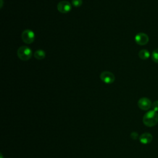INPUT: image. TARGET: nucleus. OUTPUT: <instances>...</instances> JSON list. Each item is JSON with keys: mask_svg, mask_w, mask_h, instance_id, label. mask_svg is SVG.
Returning <instances> with one entry per match:
<instances>
[{"mask_svg": "<svg viewBox=\"0 0 158 158\" xmlns=\"http://www.w3.org/2000/svg\"><path fill=\"white\" fill-rule=\"evenodd\" d=\"M130 136H131V138L132 139H134V140H136L138 138H139V135H138V133L136 131H133L130 134Z\"/></svg>", "mask_w": 158, "mask_h": 158, "instance_id": "ddd939ff", "label": "nucleus"}, {"mask_svg": "<svg viewBox=\"0 0 158 158\" xmlns=\"http://www.w3.org/2000/svg\"><path fill=\"white\" fill-rule=\"evenodd\" d=\"M151 59L154 62L158 63V48L152 51L151 54Z\"/></svg>", "mask_w": 158, "mask_h": 158, "instance_id": "9b49d317", "label": "nucleus"}, {"mask_svg": "<svg viewBox=\"0 0 158 158\" xmlns=\"http://www.w3.org/2000/svg\"><path fill=\"white\" fill-rule=\"evenodd\" d=\"M152 135L149 133H144L139 137V140L141 143L143 144H148L152 140Z\"/></svg>", "mask_w": 158, "mask_h": 158, "instance_id": "6e6552de", "label": "nucleus"}, {"mask_svg": "<svg viewBox=\"0 0 158 158\" xmlns=\"http://www.w3.org/2000/svg\"><path fill=\"white\" fill-rule=\"evenodd\" d=\"M138 56L140 59H141L143 60H146V59H148L150 57V53L146 49H142L139 52Z\"/></svg>", "mask_w": 158, "mask_h": 158, "instance_id": "9d476101", "label": "nucleus"}, {"mask_svg": "<svg viewBox=\"0 0 158 158\" xmlns=\"http://www.w3.org/2000/svg\"><path fill=\"white\" fill-rule=\"evenodd\" d=\"M135 42L139 45H145L149 41L148 36L144 33H139L135 37Z\"/></svg>", "mask_w": 158, "mask_h": 158, "instance_id": "0eeeda50", "label": "nucleus"}, {"mask_svg": "<svg viewBox=\"0 0 158 158\" xmlns=\"http://www.w3.org/2000/svg\"><path fill=\"white\" fill-rule=\"evenodd\" d=\"M101 80L106 84H111L115 81L114 75L109 71H104L100 75Z\"/></svg>", "mask_w": 158, "mask_h": 158, "instance_id": "39448f33", "label": "nucleus"}, {"mask_svg": "<svg viewBox=\"0 0 158 158\" xmlns=\"http://www.w3.org/2000/svg\"><path fill=\"white\" fill-rule=\"evenodd\" d=\"M1 158H3V156H2V153H1Z\"/></svg>", "mask_w": 158, "mask_h": 158, "instance_id": "2eb2a0df", "label": "nucleus"}, {"mask_svg": "<svg viewBox=\"0 0 158 158\" xmlns=\"http://www.w3.org/2000/svg\"><path fill=\"white\" fill-rule=\"evenodd\" d=\"M58 11L62 14L69 13L72 9V4L67 1H60L57 6Z\"/></svg>", "mask_w": 158, "mask_h": 158, "instance_id": "20e7f679", "label": "nucleus"}, {"mask_svg": "<svg viewBox=\"0 0 158 158\" xmlns=\"http://www.w3.org/2000/svg\"><path fill=\"white\" fill-rule=\"evenodd\" d=\"M82 0H72V4L75 7H79L82 5Z\"/></svg>", "mask_w": 158, "mask_h": 158, "instance_id": "f8f14e48", "label": "nucleus"}, {"mask_svg": "<svg viewBox=\"0 0 158 158\" xmlns=\"http://www.w3.org/2000/svg\"><path fill=\"white\" fill-rule=\"evenodd\" d=\"M33 56H34L35 58H36V59L42 60L45 58L46 52H44V51H43L42 49H38L35 52Z\"/></svg>", "mask_w": 158, "mask_h": 158, "instance_id": "1a4fd4ad", "label": "nucleus"}, {"mask_svg": "<svg viewBox=\"0 0 158 158\" xmlns=\"http://www.w3.org/2000/svg\"><path fill=\"white\" fill-rule=\"evenodd\" d=\"M35 38V35L34 32L29 29H26L23 31L22 33V41L27 44L32 43Z\"/></svg>", "mask_w": 158, "mask_h": 158, "instance_id": "7ed1b4c3", "label": "nucleus"}, {"mask_svg": "<svg viewBox=\"0 0 158 158\" xmlns=\"http://www.w3.org/2000/svg\"><path fill=\"white\" fill-rule=\"evenodd\" d=\"M138 107L143 110H148L152 107V103L149 99L147 98H141L138 101Z\"/></svg>", "mask_w": 158, "mask_h": 158, "instance_id": "423d86ee", "label": "nucleus"}, {"mask_svg": "<svg viewBox=\"0 0 158 158\" xmlns=\"http://www.w3.org/2000/svg\"><path fill=\"white\" fill-rule=\"evenodd\" d=\"M152 108L153 110L158 112V101H156L152 104Z\"/></svg>", "mask_w": 158, "mask_h": 158, "instance_id": "4468645a", "label": "nucleus"}, {"mask_svg": "<svg viewBox=\"0 0 158 158\" xmlns=\"http://www.w3.org/2000/svg\"><path fill=\"white\" fill-rule=\"evenodd\" d=\"M143 122L144 125L152 127L158 123V114L157 112L151 110L146 112L143 117Z\"/></svg>", "mask_w": 158, "mask_h": 158, "instance_id": "f257e3e1", "label": "nucleus"}, {"mask_svg": "<svg viewBox=\"0 0 158 158\" xmlns=\"http://www.w3.org/2000/svg\"><path fill=\"white\" fill-rule=\"evenodd\" d=\"M17 56L22 60H28L32 56V51L28 46H20L17 50Z\"/></svg>", "mask_w": 158, "mask_h": 158, "instance_id": "f03ea898", "label": "nucleus"}]
</instances>
